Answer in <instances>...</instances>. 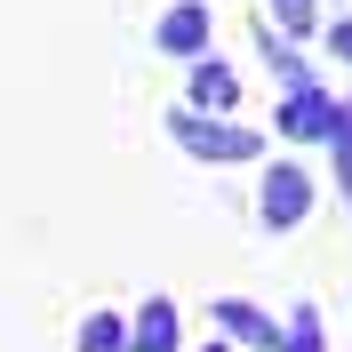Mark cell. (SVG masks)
Segmentation results:
<instances>
[{"instance_id": "obj_8", "label": "cell", "mask_w": 352, "mask_h": 352, "mask_svg": "<svg viewBox=\"0 0 352 352\" xmlns=\"http://www.w3.org/2000/svg\"><path fill=\"white\" fill-rule=\"evenodd\" d=\"M224 312V329H241V336H256V344H264V336H272V329H264V320H256V312H248V305H217Z\"/></svg>"}, {"instance_id": "obj_7", "label": "cell", "mask_w": 352, "mask_h": 352, "mask_svg": "<svg viewBox=\"0 0 352 352\" xmlns=\"http://www.w3.org/2000/svg\"><path fill=\"white\" fill-rule=\"evenodd\" d=\"M192 96H200V104H232V72H224V65H208V72L192 80Z\"/></svg>"}, {"instance_id": "obj_6", "label": "cell", "mask_w": 352, "mask_h": 352, "mask_svg": "<svg viewBox=\"0 0 352 352\" xmlns=\"http://www.w3.org/2000/svg\"><path fill=\"white\" fill-rule=\"evenodd\" d=\"M329 136H336V176H344V200H352V104L336 112V129H329Z\"/></svg>"}, {"instance_id": "obj_11", "label": "cell", "mask_w": 352, "mask_h": 352, "mask_svg": "<svg viewBox=\"0 0 352 352\" xmlns=\"http://www.w3.org/2000/svg\"><path fill=\"white\" fill-rule=\"evenodd\" d=\"M336 56H344V65H352V16L336 24Z\"/></svg>"}, {"instance_id": "obj_1", "label": "cell", "mask_w": 352, "mask_h": 352, "mask_svg": "<svg viewBox=\"0 0 352 352\" xmlns=\"http://www.w3.org/2000/svg\"><path fill=\"white\" fill-rule=\"evenodd\" d=\"M305 200H312V176L305 168H264V224H272V232H288V224L305 217Z\"/></svg>"}, {"instance_id": "obj_5", "label": "cell", "mask_w": 352, "mask_h": 352, "mask_svg": "<svg viewBox=\"0 0 352 352\" xmlns=\"http://www.w3.org/2000/svg\"><path fill=\"white\" fill-rule=\"evenodd\" d=\"M168 344H176V312L153 305V312H144V352H168Z\"/></svg>"}, {"instance_id": "obj_4", "label": "cell", "mask_w": 352, "mask_h": 352, "mask_svg": "<svg viewBox=\"0 0 352 352\" xmlns=\"http://www.w3.org/2000/svg\"><path fill=\"white\" fill-rule=\"evenodd\" d=\"M200 41H208V8H168V24H160V48H176V56H192Z\"/></svg>"}, {"instance_id": "obj_10", "label": "cell", "mask_w": 352, "mask_h": 352, "mask_svg": "<svg viewBox=\"0 0 352 352\" xmlns=\"http://www.w3.org/2000/svg\"><path fill=\"white\" fill-rule=\"evenodd\" d=\"M288 352H320V320H312V312H296V336H288Z\"/></svg>"}, {"instance_id": "obj_3", "label": "cell", "mask_w": 352, "mask_h": 352, "mask_svg": "<svg viewBox=\"0 0 352 352\" xmlns=\"http://www.w3.org/2000/svg\"><path fill=\"white\" fill-rule=\"evenodd\" d=\"M280 129H288V136H329V129H336V104H329V96H312V88H305V96H288Z\"/></svg>"}, {"instance_id": "obj_9", "label": "cell", "mask_w": 352, "mask_h": 352, "mask_svg": "<svg viewBox=\"0 0 352 352\" xmlns=\"http://www.w3.org/2000/svg\"><path fill=\"white\" fill-rule=\"evenodd\" d=\"M272 8H280L288 32H312V0H272Z\"/></svg>"}, {"instance_id": "obj_2", "label": "cell", "mask_w": 352, "mask_h": 352, "mask_svg": "<svg viewBox=\"0 0 352 352\" xmlns=\"http://www.w3.org/2000/svg\"><path fill=\"white\" fill-rule=\"evenodd\" d=\"M176 136H184L192 153H208V160H256V136H248V129H208V120H176Z\"/></svg>"}]
</instances>
